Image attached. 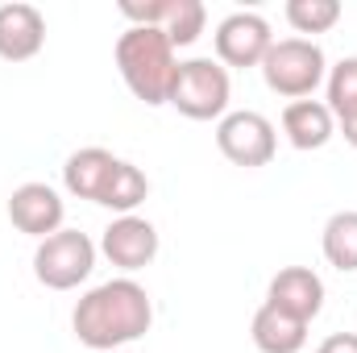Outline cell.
I'll list each match as a JSON object with an SVG mask.
<instances>
[{"label": "cell", "instance_id": "obj_2", "mask_svg": "<svg viewBox=\"0 0 357 353\" xmlns=\"http://www.w3.org/2000/svg\"><path fill=\"white\" fill-rule=\"evenodd\" d=\"M116 71L121 80L129 84V91L158 108L171 100V84H175V71H178V59H175V46L162 29H142V25H129L121 38H116Z\"/></svg>", "mask_w": 357, "mask_h": 353}, {"label": "cell", "instance_id": "obj_6", "mask_svg": "<svg viewBox=\"0 0 357 353\" xmlns=\"http://www.w3.org/2000/svg\"><path fill=\"white\" fill-rule=\"evenodd\" d=\"M216 150L233 167L258 171V167H270V158L278 150V137H274V125H270L262 112L241 108V112L220 117V125H216Z\"/></svg>", "mask_w": 357, "mask_h": 353}, {"label": "cell", "instance_id": "obj_9", "mask_svg": "<svg viewBox=\"0 0 357 353\" xmlns=\"http://www.w3.org/2000/svg\"><path fill=\"white\" fill-rule=\"evenodd\" d=\"M100 254L121 270H142L158 258V229L146 216H116L100 237Z\"/></svg>", "mask_w": 357, "mask_h": 353}, {"label": "cell", "instance_id": "obj_11", "mask_svg": "<svg viewBox=\"0 0 357 353\" xmlns=\"http://www.w3.org/2000/svg\"><path fill=\"white\" fill-rule=\"evenodd\" d=\"M42 46H46V17L25 0L0 4V59L29 63L33 54H42Z\"/></svg>", "mask_w": 357, "mask_h": 353}, {"label": "cell", "instance_id": "obj_3", "mask_svg": "<svg viewBox=\"0 0 357 353\" xmlns=\"http://www.w3.org/2000/svg\"><path fill=\"white\" fill-rule=\"evenodd\" d=\"M324 50L312 42V38H282L274 42L262 59V80L274 96H287V100H307L312 91L324 84Z\"/></svg>", "mask_w": 357, "mask_h": 353}, {"label": "cell", "instance_id": "obj_14", "mask_svg": "<svg viewBox=\"0 0 357 353\" xmlns=\"http://www.w3.org/2000/svg\"><path fill=\"white\" fill-rule=\"evenodd\" d=\"M250 337H254V345L262 353H299L307 345V324L287 316V312H278V308H270V303H262L254 312Z\"/></svg>", "mask_w": 357, "mask_h": 353}, {"label": "cell", "instance_id": "obj_5", "mask_svg": "<svg viewBox=\"0 0 357 353\" xmlns=\"http://www.w3.org/2000/svg\"><path fill=\"white\" fill-rule=\"evenodd\" d=\"M96 270V241L79 229H59L33 250V274L50 291H71Z\"/></svg>", "mask_w": 357, "mask_h": 353}, {"label": "cell", "instance_id": "obj_21", "mask_svg": "<svg viewBox=\"0 0 357 353\" xmlns=\"http://www.w3.org/2000/svg\"><path fill=\"white\" fill-rule=\"evenodd\" d=\"M337 129L345 133V142L357 150V112H354V117H345V121H337Z\"/></svg>", "mask_w": 357, "mask_h": 353}, {"label": "cell", "instance_id": "obj_8", "mask_svg": "<svg viewBox=\"0 0 357 353\" xmlns=\"http://www.w3.org/2000/svg\"><path fill=\"white\" fill-rule=\"evenodd\" d=\"M63 216H67V204H63V195L50 183H21L8 195V220L25 237L46 241L50 233L63 229Z\"/></svg>", "mask_w": 357, "mask_h": 353}, {"label": "cell", "instance_id": "obj_19", "mask_svg": "<svg viewBox=\"0 0 357 353\" xmlns=\"http://www.w3.org/2000/svg\"><path fill=\"white\" fill-rule=\"evenodd\" d=\"M328 108H333L337 121H345V117L357 112V54L354 59H341L328 71Z\"/></svg>", "mask_w": 357, "mask_h": 353}, {"label": "cell", "instance_id": "obj_12", "mask_svg": "<svg viewBox=\"0 0 357 353\" xmlns=\"http://www.w3.org/2000/svg\"><path fill=\"white\" fill-rule=\"evenodd\" d=\"M282 133L295 150H324L337 133V117L324 100H291L282 108Z\"/></svg>", "mask_w": 357, "mask_h": 353}, {"label": "cell", "instance_id": "obj_10", "mask_svg": "<svg viewBox=\"0 0 357 353\" xmlns=\"http://www.w3.org/2000/svg\"><path fill=\"white\" fill-rule=\"evenodd\" d=\"M266 303L287 312V316H295V320H303V324H312L324 312V283L307 266H287V270H278L270 278Z\"/></svg>", "mask_w": 357, "mask_h": 353}, {"label": "cell", "instance_id": "obj_20", "mask_svg": "<svg viewBox=\"0 0 357 353\" xmlns=\"http://www.w3.org/2000/svg\"><path fill=\"white\" fill-rule=\"evenodd\" d=\"M316 353H357V333H333L320 341Z\"/></svg>", "mask_w": 357, "mask_h": 353}, {"label": "cell", "instance_id": "obj_13", "mask_svg": "<svg viewBox=\"0 0 357 353\" xmlns=\"http://www.w3.org/2000/svg\"><path fill=\"white\" fill-rule=\"evenodd\" d=\"M116 163H121V158L108 154L104 146H84V150H75V154L67 158V167H63V183H67V191H71L75 200H91V204H100L104 183L112 179Z\"/></svg>", "mask_w": 357, "mask_h": 353}, {"label": "cell", "instance_id": "obj_17", "mask_svg": "<svg viewBox=\"0 0 357 353\" xmlns=\"http://www.w3.org/2000/svg\"><path fill=\"white\" fill-rule=\"evenodd\" d=\"M204 21H208V8L199 0H167V17H162V33L171 38V46H195L199 33H204Z\"/></svg>", "mask_w": 357, "mask_h": 353}, {"label": "cell", "instance_id": "obj_15", "mask_svg": "<svg viewBox=\"0 0 357 353\" xmlns=\"http://www.w3.org/2000/svg\"><path fill=\"white\" fill-rule=\"evenodd\" d=\"M320 250H324L328 266L354 274L357 270V212L345 208V212H333V216H328L324 237H320Z\"/></svg>", "mask_w": 357, "mask_h": 353}, {"label": "cell", "instance_id": "obj_7", "mask_svg": "<svg viewBox=\"0 0 357 353\" xmlns=\"http://www.w3.org/2000/svg\"><path fill=\"white\" fill-rule=\"evenodd\" d=\"M216 63L229 71V67H262L266 50L274 46V33H270V21L258 13H229L220 25H216Z\"/></svg>", "mask_w": 357, "mask_h": 353}, {"label": "cell", "instance_id": "obj_1", "mask_svg": "<svg viewBox=\"0 0 357 353\" xmlns=\"http://www.w3.org/2000/svg\"><path fill=\"white\" fill-rule=\"evenodd\" d=\"M154 324V303L142 283L133 278H108L91 287L71 312L75 341L88 350H116L137 337H146Z\"/></svg>", "mask_w": 357, "mask_h": 353}, {"label": "cell", "instance_id": "obj_16", "mask_svg": "<svg viewBox=\"0 0 357 353\" xmlns=\"http://www.w3.org/2000/svg\"><path fill=\"white\" fill-rule=\"evenodd\" d=\"M150 195V179L142 175L133 163H116V171L112 179L104 183V195H100V208H112V212H121V216H133V208L142 204Z\"/></svg>", "mask_w": 357, "mask_h": 353}, {"label": "cell", "instance_id": "obj_18", "mask_svg": "<svg viewBox=\"0 0 357 353\" xmlns=\"http://www.w3.org/2000/svg\"><path fill=\"white\" fill-rule=\"evenodd\" d=\"M287 21L295 33H328L341 21V4L337 0H287Z\"/></svg>", "mask_w": 357, "mask_h": 353}, {"label": "cell", "instance_id": "obj_4", "mask_svg": "<svg viewBox=\"0 0 357 353\" xmlns=\"http://www.w3.org/2000/svg\"><path fill=\"white\" fill-rule=\"evenodd\" d=\"M229 96H233V84L220 63L187 59V63H178L167 104H175L187 121H220V117H229Z\"/></svg>", "mask_w": 357, "mask_h": 353}]
</instances>
